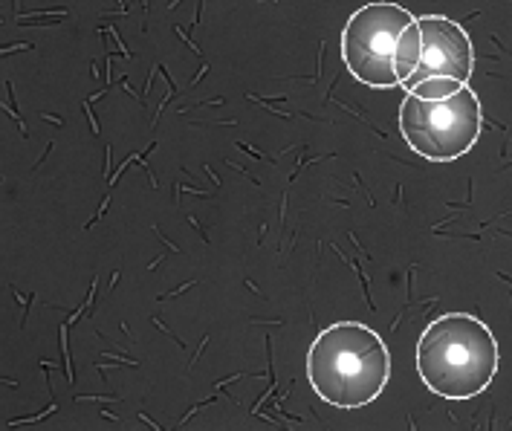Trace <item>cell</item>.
Segmentation results:
<instances>
[{
	"label": "cell",
	"mask_w": 512,
	"mask_h": 431,
	"mask_svg": "<svg viewBox=\"0 0 512 431\" xmlns=\"http://www.w3.org/2000/svg\"><path fill=\"white\" fill-rule=\"evenodd\" d=\"M391 377V353L368 324L324 327L307 351V379L333 408H362L382 394Z\"/></svg>",
	"instance_id": "obj_1"
},
{
	"label": "cell",
	"mask_w": 512,
	"mask_h": 431,
	"mask_svg": "<svg viewBox=\"0 0 512 431\" xmlns=\"http://www.w3.org/2000/svg\"><path fill=\"white\" fill-rule=\"evenodd\" d=\"M498 342L481 319L446 313L417 342V371L443 400H469L498 374Z\"/></svg>",
	"instance_id": "obj_2"
},
{
	"label": "cell",
	"mask_w": 512,
	"mask_h": 431,
	"mask_svg": "<svg viewBox=\"0 0 512 431\" xmlns=\"http://www.w3.org/2000/svg\"><path fill=\"white\" fill-rule=\"evenodd\" d=\"M481 128V102L469 87L437 102L408 93L400 108V131L408 148L434 162H452L472 151Z\"/></svg>",
	"instance_id": "obj_3"
},
{
	"label": "cell",
	"mask_w": 512,
	"mask_h": 431,
	"mask_svg": "<svg viewBox=\"0 0 512 431\" xmlns=\"http://www.w3.org/2000/svg\"><path fill=\"white\" fill-rule=\"evenodd\" d=\"M417 18L388 0L365 3L356 9L345 32H342V58L351 70V76L368 87H397V70H394V50L397 41Z\"/></svg>",
	"instance_id": "obj_4"
},
{
	"label": "cell",
	"mask_w": 512,
	"mask_h": 431,
	"mask_svg": "<svg viewBox=\"0 0 512 431\" xmlns=\"http://www.w3.org/2000/svg\"><path fill=\"white\" fill-rule=\"evenodd\" d=\"M420 35H423V53H420V64L417 70L403 81V87L411 93L417 84L432 79H449L466 84L472 76V64H475V53H472V41L466 35V29L440 18V15H429L417 21Z\"/></svg>",
	"instance_id": "obj_5"
},
{
	"label": "cell",
	"mask_w": 512,
	"mask_h": 431,
	"mask_svg": "<svg viewBox=\"0 0 512 431\" xmlns=\"http://www.w3.org/2000/svg\"><path fill=\"white\" fill-rule=\"evenodd\" d=\"M420 53H423V35L417 21L411 27H405V32L397 41V50H394V70H397V79L403 84L420 64Z\"/></svg>",
	"instance_id": "obj_6"
},
{
	"label": "cell",
	"mask_w": 512,
	"mask_h": 431,
	"mask_svg": "<svg viewBox=\"0 0 512 431\" xmlns=\"http://www.w3.org/2000/svg\"><path fill=\"white\" fill-rule=\"evenodd\" d=\"M460 87H466V84H458V81H449V79H432V81H423V84H417L411 93L414 96H420V99H449V96H455Z\"/></svg>",
	"instance_id": "obj_7"
}]
</instances>
